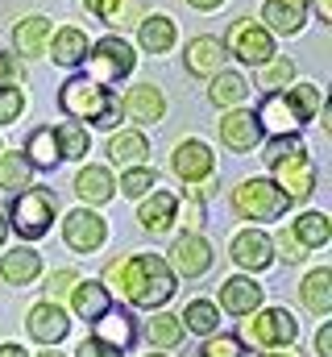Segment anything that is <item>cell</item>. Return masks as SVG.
I'll return each instance as SVG.
<instances>
[{
	"mask_svg": "<svg viewBox=\"0 0 332 357\" xmlns=\"http://www.w3.org/2000/svg\"><path fill=\"white\" fill-rule=\"evenodd\" d=\"M287 195L274 178H246L237 191H233V212L246 216V220H274L287 212Z\"/></svg>",
	"mask_w": 332,
	"mask_h": 357,
	"instance_id": "obj_6",
	"label": "cell"
},
{
	"mask_svg": "<svg viewBox=\"0 0 332 357\" xmlns=\"http://www.w3.org/2000/svg\"><path fill=\"white\" fill-rule=\"evenodd\" d=\"M4 237H8V216H0V245H4Z\"/></svg>",
	"mask_w": 332,
	"mask_h": 357,
	"instance_id": "obj_52",
	"label": "cell"
},
{
	"mask_svg": "<svg viewBox=\"0 0 332 357\" xmlns=\"http://www.w3.org/2000/svg\"><path fill=\"white\" fill-rule=\"evenodd\" d=\"M8 229H17L25 241H38V237H46L50 233V220H54V195L46 191V187H29V191H21L17 199H13V208H8Z\"/></svg>",
	"mask_w": 332,
	"mask_h": 357,
	"instance_id": "obj_5",
	"label": "cell"
},
{
	"mask_svg": "<svg viewBox=\"0 0 332 357\" xmlns=\"http://www.w3.org/2000/svg\"><path fill=\"white\" fill-rule=\"evenodd\" d=\"M225 50L233 54V59H241L246 67H262L266 59H274L278 50H274V33L262 25V21H233L229 25V38H225Z\"/></svg>",
	"mask_w": 332,
	"mask_h": 357,
	"instance_id": "obj_7",
	"label": "cell"
},
{
	"mask_svg": "<svg viewBox=\"0 0 332 357\" xmlns=\"http://www.w3.org/2000/svg\"><path fill=\"white\" fill-rule=\"evenodd\" d=\"M257 303H262V287L253 278H225L220 282V307L225 312L249 316V312H257Z\"/></svg>",
	"mask_w": 332,
	"mask_h": 357,
	"instance_id": "obj_22",
	"label": "cell"
},
{
	"mask_svg": "<svg viewBox=\"0 0 332 357\" xmlns=\"http://www.w3.org/2000/svg\"><path fill=\"white\" fill-rule=\"evenodd\" d=\"M270 171H274V183L282 187V195H287V199H308V195L316 191V167H312L308 150L278 158Z\"/></svg>",
	"mask_w": 332,
	"mask_h": 357,
	"instance_id": "obj_8",
	"label": "cell"
},
{
	"mask_svg": "<svg viewBox=\"0 0 332 357\" xmlns=\"http://www.w3.org/2000/svg\"><path fill=\"white\" fill-rule=\"evenodd\" d=\"M121 116H129L133 125H154L166 116V96L154 84H142V88H129L121 100Z\"/></svg>",
	"mask_w": 332,
	"mask_h": 357,
	"instance_id": "obj_15",
	"label": "cell"
},
{
	"mask_svg": "<svg viewBox=\"0 0 332 357\" xmlns=\"http://www.w3.org/2000/svg\"><path fill=\"white\" fill-rule=\"evenodd\" d=\"M29 178H33V167H29L25 154H4L0 150V187L4 191H21V187H29Z\"/></svg>",
	"mask_w": 332,
	"mask_h": 357,
	"instance_id": "obj_35",
	"label": "cell"
},
{
	"mask_svg": "<svg viewBox=\"0 0 332 357\" xmlns=\"http://www.w3.org/2000/svg\"><path fill=\"white\" fill-rule=\"evenodd\" d=\"M187 4H191V8H199V13H216L225 0H187Z\"/></svg>",
	"mask_w": 332,
	"mask_h": 357,
	"instance_id": "obj_49",
	"label": "cell"
},
{
	"mask_svg": "<svg viewBox=\"0 0 332 357\" xmlns=\"http://www.w3.org/2000/svg\"><path fill=\"white\" fill-rule=\"evenodd\" d=\"M80 357H121V349H112L108 341L91 337V341H83V345H80Z\"/></svg>",
	"mask_w": 332,
	"mask_h": 357,
	"instance_id": "obj_44",
	"label": "cell"
},
{
	"mask_svg": "<svg viewBox=\"0 0 332 357\" xmlns=\"http://www.w3.org/2000/svg\"><path fill=\"white\" fill-rule=\"evenodd\" d=\"M150 187H154V171H150L146 162H142V167H129V171H125V178H121V191H125L129 199H142Z\"/></svg>",
	"mask_w": 332,
	"mask_h": 357,
	"instance_id": "obj_40",
	"label": "cell"
},
{
	"mask_svg": "<svg viewBox=\"0 0 332 357\" xmlns=\"http://www.w3.org/2000/svg\"><path fill=\"white\" fill-rule=\"evenodd\" d=\"M25 328H29V337H33V341L54 345V341H63V337H67L71 320H67V312H63V307H54V303H33V307H29Z\"/></svg>",
	"mask_w": 332,
	"mask_h": 357,
	"instance_id": "obj_19",
	"label": "cell"
},
{
	"mask_svg": "<svg viewBox=\"0 0 332 357\" xmlns=\"http://www.w3.org/2000/svg\"><path fill=\"white\" fill-rule=\"evenodd\" d=\"M212 150L199 142V137H187V142H179L174 146V154H170V171L183 178V183H199V178L212 175Z\"/></svg>",
	"mask_w": 332,
	"mask_h": 357,
	"instance_id": "obj_12",
	"label": "cell"
},
{
	"mask_svg": "<svg viewBox=\"0 0 332 357\" xmlns=\"http://www.w3.org/2000/svg\"><path fill=\"white\" fill-rule=\"evenodd\" d=\"M104 237H108V225H104L96 212H87V208L67 212V220H63V241H67L75 254H96V250L104 245Z\"/></svg>",
	"mask_w": 332,
	"mask_h": 357,
	"instance_id": "obj_10",
	"label": "cell"
},
{
	"mask_svg": "<svg viewBox=\"0 0 332 357\" xmlns=\"http://www.w3.org/2000/svg\"><path fill=\"white\" fill-rule=\"evenodd\" d=\"M229 254H233V262L246 270H266L274 262V241L262 233V229H241L237 237H233V245H229Z\"/></svg>",
	"mask_w": 332,
	"mask_h": 357,
	"instance_id": "obj_16",
	"label": "cell"
},
{
	"mask_svg": "<svg viewBox=\"0 0 332 357\" xmlns=\"http://www.w3.org/2000/svg\"><path fill=\"white\" fill-rule=\"evenodd\" d=\"M83 8L112 29H129L133 21H142V0H83Z\"/></svg>",
	"mask_w": 332,
	"mask_h": 357,
	"instance_id": "obj_25",
	"label": "cell"
},
{
	"mask_svg": "<svg viewBox=\"0 0 332 357\" xmlns=\"http://www.w3.org/2000/svg\"><path fill=\"white\" fill-rule=\"evenodd\" d=\"M316 13H320V21L332 25V0H316Z\"/></svg>",
	"mask_w": 332,
	"mask_h": 357,
	"instance_id": "obj_50",
	"label": "cell"
},
{
	"mask_svg": "<svg viewBox=\"0 0 332 357\" xmlns=\"http://www.w3.org/2000/svg\"><path fill=\"white\" fill-rule=\"evenodd\" d=\"M71 303H75V316L80 320H96V316H104L112 307L108 303V291L100 282H75L71 287Z\"/></svg>",
	"mask_w": 332,
	"mask_h": 357,
	"instance_id": "obj_33",
	"label": "cell"
},
{
	"mask_svg": "<svg viewBox=\"0 0 332 357\" xmlns=\"http://www.w3.org/2000/svg\"><path fill=\"white\" fill-rule=\"evenodd\" d=\"M262 357H291V354H262Z\"/></svg>",
	"mask_w": 332,
	"mask_h": 357,
	"instance_id": "obj_53",
	"label": "cell"
},
{
	"mask_svg": "<svg viewBox=\"0 0 332 357\" xmlns=\"http://www.w3.org/2000/svg\"><path fill=\"white\" fill-rule=\"evenodd\" d=\"M146 337H150V345L170 349V345H179V341H183V324H179L174 316H154V320H150V328H146Z\"/></svg>",
	"mask_w": 332,
	"mask_h": 357,
	"instance_id": "obj_38",
	"label": "cell"
},
{
	"mask_svg": "<svg viewBox=\"0 0 332 357\" xmlns=\"http://www.w3.org/2000/svg\"><path fill=\"white\" fill-rule=\"evenodd\" d=\"M25 158H29V167H42V171H50V167H59V133L50 129V125H42V129H33L29 133V142H25Z\"/></svg>",
	"mask_w": 332,
	"mask_h": 357,
	"instance_id": "obj_31",
	"label": "cell"
},
{
	"mask_svg": "<svg viewBox=\"0 0 332 357\" xmlns=\"http://www.w3.org/2000/svg\"><path fill=\"white\" fill-rule=\"evenodd\" d=\"M150 357H163V354H150Z\"/></svg>",
	"mask_w": 332,
	"mask_h": 357,
	"instance_id": "obj_55",
	"label": "cell"
},
{
	"mask_svg": "<svg viewBox=\"0 0 332 357\" xmlns=\"http://www.w3.org/2000/svg\"><path fill=\"white\" fill-rule=\"evenodd\" d=\"M0 357H29L21 345H0Z\"/></svg>",
	"mask_w": 332,
	"mask_h": 357,
	"instance_id": "obj_51",
	"label": "cell"
},
{
	"mask_svg": "<svg viewBox=\"0 0 332 357\" xmlns=\"http://www.w3.org/2000/svg\"><path fill=\"white\" fill-rule=\"evenodd\" d=\"M174 42H179V25H174V17H166V13H150V17L137 21V46H142L146 54H170Z\"/></svg>",
	"mask_w": 332,
	"mask_h": 357,
	"instance_id": "obj_18",
	"label": "cell"
},
{
	"mask_svg": "<svg viewBox=\"0 0 332 357\" xmlns=\"http://www.w3.org/2000/svg\"><path fill=\"white\" fill-rule=\"evenodd\" d=\"M216 187H220V183H216V175L199 178V183H191V187H187V199H199V204H204L208 195H216Z\"/></svg>",
	"mask_w": 332,
	"mask_h": 357,
	"instance_id": "obj_45",
	"label": "cell"
},
{
	"mask_svg": "<svg viewBox=\"0 0 332 357\" xmlns=\"http://www.w3.org/2000/svg\"><path fill=\"white\" fill-rule=\"evenodd\" d=\"M42 357H59V354H42Z\"/></svg>",
	"mask_w": 332,
	"mask_h": 357,
	"instance_id": "obj_54",
	"label": "cell"
},
{
	"mask_svg": "<svg viewBox=\"0 0 332 357\" xmlns=\"http://www.w3.org/2000/svg\"><path fill=\"white\" fill-rule=\"evenodd\" d=\"M199 357H241V341L237 337H212Z\"/></svg>",
	"mask_w": 332,
	"mask_h": 357,
	"instance_id": "obj_43",
	"label": "cell"
},
{
	"mask_svg": "<svg viewBox=\"0 0 332 357\" xmlns=\"http://www.w3.org/2000/svg\"><path fill=\"white\" fill-rule=\"evenodd\" d=\"M249 337H253L262 349H270V345H291V341L299 337V320H295L287 307H266V312H257V320H249Z\"/></svg>",
	"mask_w": 332,
	"mask_h": 357,
	"instance_id": "obj_11",
	"label": "cell"
},
{
	"mask_svg": "<svg viewBox=\"0 0 332 357\" xmlns=\"http://www.w3.org/2000/svg\"><path fill=\"white\" fill-rule=\"evenodd\" d=\"M308 8H312V0H262L266 29L282 33V38H295L308 25Z\"/></svg>",
	"mask_w": 332,
	"mask_h": 357,
	"instance_id": "obj_14",
	"label": "cell"
},
{
	"mask_svg": "<svg viewBox=\"0 0 332 357\" xmlns=\"http://www.w3.org/2000/svg\"><path fill=\"white\" fill-rule=\"evenodd\" d=\"M87 33L75 29V25H67V29H59L54 38H50V59L59 63V67H80L83 54H87Z\"/></svg>",
	"mask_w": 332,
	"mask_h": 357,
	"instance_id": "obj_29",
	"label": "cell"
},
{
	"mask_svg": "<svg viewBox=\"0 0 332 357\" xmlns=\"http://www.w3.org/2000/svg\"><path fill=\"white\" fill-rule=\"evenodd\" d=\"M225 59H229V50H225V42L212 38V33L191 38V42H187V54H183V63H187V71H191L195 79H212V75L225 67Z\"/></svg>",
	"mask_w": 332,
	"mask_h": 357,
	"instance_id": "obj_13",
	"label": "cell"
},
{
	"mask_svg": "<svg viewBox=\"0 0 332 357\" xmlns=\"http://www.w3.org/2000/svg\"><path fill=\"white\" fill-rule=\"evenodd\" d=\"M91 324H96L100 341H108L112 349H121V354H125V349L133 345V320H129L125 312H112V307H108V312H104V316H96Z\"/></svg>",
	"mask_w": 332,
	"mask_h": 357,
	"instance_id": "obj_32",
	"label": "cell"
},
{
	"mask_svg": "<svg viewBox=\"0 0 332 357\" xmlns=\"http://www.w3.org/2000/svg\"><path fill=\"white\" fill-rule=\"evenodd\" d=\"M270 241H274V250H282V258H287V262H303V258H308V250L295 241V233H291V229H282V233H278V237H270Z\"/></svg>",
	"mask_w": 332,
	"mask_h": 357,
	"instance_id": "obj_42",
	"label": "cell"
},
{
	"mask_svg": "<svg viewBox=\"0 0 332 357\" xmlns=\"http://www.w3.org/2000/svg\"><path fill=\"white\" fill-rule=\"evenodd\" d=\"M108 158H112L116 167H142V162L150 158V142H146V133H137V129L116 133V137L108 142Z\"/></svg>",
	"mask_w": 332,
	"mask_h": 357,
	"instance_id": "obj_28",
	"label": "cell"
},
{
	"mask_svg": "<svg viewBox=\"0 0 332 357\" xmlns=\"http://www.w3.org/2000/svg\"><path fill=\"white\" fill-rule=\"evenodd\" d=\"M46 42H50V17L33 13V17H21L13 25V50L17 54L38 59V54H46Z\"/></svg>",
	"mask_w": 332,
	"mask_h": 357,
	"instance_id": "obj_21",
	"label": "cell"
},
{
	"mask_svg": "<svg viewBox=\"0 0 332 357\" xmlns=\"http://www.w3.org/2000/svg\"><path fill=\"white\" fill-rule=\"evenodd\" d=\"M13 75H17V63H13L8 54H0V84H8Z\"/></svg>",
	"mask_w": 332,
	"mask_h": 357,
	"instance_id": "obj_48",
	"label": "cell"
},
{
	"mask_svg": "<svg viewBox=\"0 0 332 357\" xmlns=\"http://www.w3.org/2000/svg\"><path fill=\"white\" fill-rule=\"evenodd\" d=\"M75 282H80V274H75V270H67V266L54 270V274L46 278V295H50V299H63V295H67Z\"/></svg>",
	"mask_w": 332,
	"mask_h": 357,
	"instance_id": "obj_41",
	"label": "cell"
},
{
	"mask_svg": "<svg viewBox=\"0 0 332 357\" xmlns=\"http://www.w3.org/2000/svg\"><path fill=\"white\" fill-rule=\"evenodd\" d=\"M262 125H257V112H249V108H225V116H220V142L233 150V154H249V150H257L262 146Z\"/></svg>",
	"mask_w": 332,
	"mask_h": 357,
	"instance_id": "obj_9",
	"label": "cell"
},
{
	"mask_svg": "<svg viewBox=\"0 0 332 357\" xmlns=\"http://www.w3.org/2000/svg\"><path fill=\"white\" fill-rule=\"evenodd\" d=\"M179 216V199L170 191H146L142 195V208H137V220L146 233H166Z\"/></svg>",
	"mask_w": 332,
	"mask_h": 357,
	"instance_id": "obj_20",
	"label": "cell"
},
{
	"mask_svg": "<svg viewBox=\"0 0 332 357\" xmlns=\"http://www.w3.org/2000/svg\"><path fill=\"white\" fill-rule=\"evenodd\" d=\"M38 270H42V258H38L29 245H17V250H8V254L0 258V278H4V282H13V287L33 282V278H38Z\"/></svg>",
	"mask_w": 332,
	"mask_h": 357,
	"instance_id": "obj_24",
	"label": "cell"
},
{
	"mask_svg": "<svg viewBox=\"0 0 332 357\" xmlns=\"http://www.w3.org/2000/svg\"><path fill=\"white\" fill-rule=\"evenodd\" d=\"M25 112V91L17 84H0V125H13Z\"/></svg>",
	"mask_w": 332,
	"mask_h": 357,
	"instance_id": "obj_39",
	"label": "cell"
},
{
	"mask_svg": "<svg viewBox=\"0 0 332 357\" xmlns=\"http://www.w3.org/2000/svg\"><path fill=\"white\" fill-rule=\"evenodd\" d=\"M287 84H295V63L287 54H274V59H266L257 67V88L262 91H278V88H287Z\"/></svg>",
	"mask_w": 332,
	"mask_h": 357,
	"instance_id": "obj_34",
	"label": "cell"
},
{
	"mask_svg": "<svg viewBox=\"0 0 332 357\" xmlns=\"http://www.w3.org/2000/svg\"><path fill=\"white\" fill-rule=\"evenodd\" d=\"M108 278L125 287V299L133 307H163L179 291L174 270L166 266V258H158V254H133V258H125V262H116L108 270Z\"/></svg>",
	"mask_w": 332,
	"mask_h": 357,
	"instance_id": "obj_2",
	"label": "cell"
},
{
	"mask_svg": "<svg viewBox=\"0 0 332 357\" xmlns=\"http://www.w3.org/2000/svg\"><path fill=\"white\" fill-rule=\"evenodd\" d=\"M54 133H59V154H63V158H83V154H87V129H83V125L67 121V125H59Z\"/></svg>",
	"mask_w": 332,
	"mask_h": 357,
	"instance_id": "obj_37",
	"label": "cell"
},
{
	"mask_svg": "<svg viewBox=\"0 0 332 357\" xmlns=\"http://www.w3.org/2000/svg\"><path fill=\"white\" fill-rule=\"evenodd\" d=\"M316 354H320V357H332V328H329V324L316 333Z\"/></svg>",
	"mask_w": 332,
	"mask_h": 357,
	"instance_id": "obj_47",
	"label": "cell"
},
{
	"mask_svg": "<svg viewBox=\"0 0 332 357\" xmlns=\"http://www.w3.org/2000/svg\"><path fill=\"white\" fill-rule=\"evenodd\" d=\"M299 299H303V307L308 312H316V316H329L332 312V270H312L303 282H299Z\"/></svg>",
	"mask_w": 332,
	"mask_h": 357,
	"instance_id": "obj_27",
	"label": "cell"
},
{
	"mask_svg": "<svg viewBox=\"0 0 332 357\" xmlns=\"http://www.w3.org/2000/svg\"><path fill=\"white\" fill-rule=\"evenodd\" d=\"M174 220H183V225L199 229V225H204V204H199V199H191V204L183 208V216H174Z\"/></svg>",
	"mask_w": 332,
	"mask_h": 357,
	"instance_id": "obj_46",
	"label": "cell"
},
{
	"mask_svg": "<svg viewBox=\"0 0 332 357\" xmlns=\"http://www.w3.org/2000/svg\"><path fill=\"white\" fill-rule=\"evenodd\" d=\"M170 262H174L179 274L199 278V274H208V270H212V245H208L199 233H183V237L174 241V250H170Z\"/></svg>",
	"mask_w": 332,
	"mask_h": 357,
	"instance_id": "obj_17",
	"label": "cell"
},
{
	"mask_svg": "<svg viewBox=\"0 0 332 357\" xmlns=\"http://www.w3.org/2000/svg\"><path fill=\"white\" fill-rule=\"evenodd\" d=\"M59 104H63L67 116L87 121V125H96V129H116V121H121V100L104 88V84L87 79V75L67 79L63 91H59Z\"/></svg>",
	"mask_w": 332,
	"mask_h": 357,
	"instance_id": "obj_3",
	"label": "cell"
},
{
	"mask_svg": "<svg viewBox=\"0 0 332 357\" xmlns=\"http://www.w3.org/2000/svg\"><path fill=\"white\" fill-rule=\"evenodd\" d=\"M183 320H187V328L199 333V337H212V333L220 328V312H216V303H208V299H191L187 312H183Z\"/></svg>",
	"mask_w": 332,
	"mask_h": 357,
	"instance_id": "obj_36",
	"label": "cell"
},
{
	"mask_svg": "<svg viewBox=\"0 0 332 357\" xmlns=\"http://www.w3.org/2000/svg\"><path fill=\"white\" fill-rule=\"evenodd\" d=\"M75 191H80L83 204H108L116 195V178L108 167H83L75 175Z\"/></svg>",
	"mask_w": 332,
	"mask_h": 357,
	"instance_id": "obj_23",
	"label": "cell"
},
{
	"mask_svg": "<svg viewBox=\"0 0 332 357\" xmlns=\"http://www.w3.org/2000/svg\"><path fill=\"white\" fill-rule=\"evenodd\" d=\"M291 233H295V241H299L303 250H320V245L332 241V220L324 212H303V216L291 225Z\"/></svg>",
	"mask_w": 332,
	"mask_h": 357,
	"instance_id": "obj_30",
	"label": "cell"
},
{
	"mask_svg": "<svg viewBox=\"0 0 332 357\" xmlns=\"http://www.w3.org/2000/svg\"><path fill=\"white\" fill-rule=\"evenodd\" d=\"M80 67H87V79H96V84L108 88V84H121V79L133 75L137 54H133V46H129L125 38L108 33V38H100L96 46H87V54H83Z\"/></svg>",
	"mask_w": 332,
	"mask_h": 357,
	"instance_id": "obj_4",
	"label": "cell"
},
{
	"mask_svg": "<svg viewBox=\"0 0 332 357\" xmlns=\"http://www.w3.org/2000/svg\"><path fill=\"white\" fill-rule=\"evenodd\" d=\"M320 108H324V91L316 84H287L278 91H262L257 125H262L266 137H291L308 121H316Z\"/></svg>",
	"mask_w": 332,
	"mask_h": 357,
	"instance_id": "obj_1",
	"label": "cell"
},
{
	"mask_svg": "<svg viewBox=\"0 0 332 357\" xmlns=\"http://www.w3.org/2000/svg\"><path fill=\"white\" fill-rule=\"evenodd\" d=\"M249 96V84L246 75H237V71H229V67H220L216 75H212V88H208V100L216 104V108H241Z\"/></svg>",
	"mask_w": 332,
	"mask_h": 357,
	"instance_id": "obj_26",
	"label": "cell"
}]
</instances>
